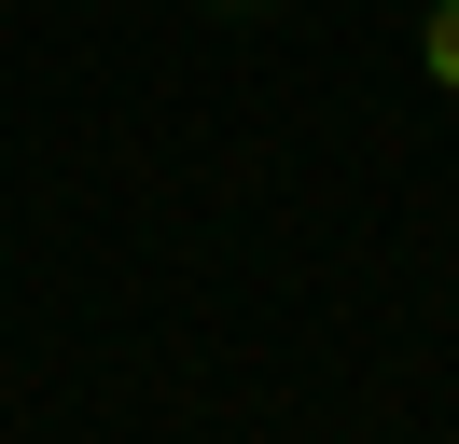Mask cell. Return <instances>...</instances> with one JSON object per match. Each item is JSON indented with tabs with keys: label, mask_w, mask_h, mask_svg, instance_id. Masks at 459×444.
I'll return each instance as SVG.
<instances>
[{
	"label": "cell",
	"mask_w": 459,
	"mask_h": 444,
	"mask_svg": "<svg viewBox=\"0 0 459 444\" xmlns=\"http://www.w3.org/2000/svg\"><path fill=\"white\" fill-rule=\"evenodd\" d=\"M195 14H223V28H264V14H292V0H195Z\"/></svg>",
	"instance_id": "2"
},
{
	"label": "cell",
	"mask_w": 459,
	"mask_h": 444,
	"mask_svg": "<svg viewBox=\"0 0 459 444\" xmlns=\"http://www.w3.org/2000/svg\"><path fill=\"white\" fill-rule=\"evenodd\" d=\"M418 70L459 98V0H431V14H418Z\"/></svg>",
	"instance_id": "1"
}]
</instances>
